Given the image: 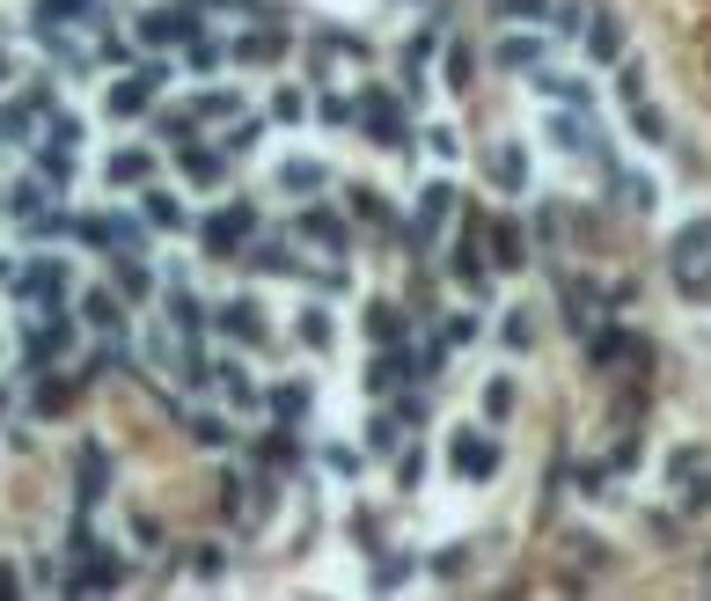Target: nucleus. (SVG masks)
<instances>
[{"label":"nucleus","instance_id":"nucleus-1","mask_svg":"<svg viewBox=\"0 0 711 601\" xmlns=\"http://www.w3.org/2000/svg\"><path fill=\"white\" fill-rule=\"evenodd\" d=\"M67 550H73V572H67L73 594H103V587H125V550L89 543V529H73Z\"/></svg>","mask_w":711,"mask_h":601},{"label":"nucleus","instance_id":"nucleus-2","mask_svg":"<svg viewBox=\"0 0 711 601\" xmlns=\"http://www.w3.org/2000/svg\"><path fill=\"white\" fill-rule=\"evenodd\" d=\"M8 294H16V300H37V308H52V300L73 294V265H67V257H30L22 272H8Z\"/></svg>","mask_w":711,"mask_h":601},{"label":"nucleus","instance_id":"nucleus-3","mask_svg":"<svg viewBox=\"0 0 711 601\" xmlns=\"http://www.w3.org/2000/svg\"><path fill=\"white\" fill-rule=\"evenodd\" d=\"M73 345H81V323L67 316V300H52L45 323H30V337H22V359H30V367H52V359H67Z\"/></svg>","mask_w":711,"mask_h":601},{"label":"nucleus","instance_id":"nucleus-4","mask_svg":"<svg viewBox=\"0 0 711 601\" xmlns=\"http://www.w3.org/2000/svg\"><path fill=\"white\" fill-rule=\"evenodd\" d=\"M668 477H675V506L690 513H711V447H675L668 455Z\"/></svg>","mask_w":711,"mask_h":601},{"label":"nucleus","instance_id":"nucleus-5","mask_svg":"<svg viewBox=\"0 0 711 601\" xmlns=\"http://www.w3.org/2000/svg\"><path fill=\"white\" fill-rule=\"evenodd\" d=\"M623 359H631V367H653V345H645L639 331H623V323H594L587 331V367H623Z\"/></svg>","mask_w":711,"mask_h":601},{"label":"nucleus","instance_id":"nucleus-6","mask_svg":"<svg viewBox=\"0 0 711 601\" xmlns=\"http://www.w3.org/2000/svg\"><path fill=\"white\" fill-rule=\"evenodd\" d=\"M447 279L470 286V300L484 294V279H492V265H484V213H470V228L455 235V249H447Z\"/></svg>","mask_w":711,"mask_h":601},{"label":"nucleus","instance_id":"nucleus-7","mask_svg":"<svg viewBox=\"0 0 711 601\" xmlns=\"http://www.w3.org/2000/svg\"><path fill=\"white\" fill-rule=\"evenodd\" d=\"M103 499H110V447L103 441H81V447H73V506L96 513Z\"/></svg>","mask_w":711,"mask_h":601},{"label":"nucleus","instance_id":"nucleus-8","mask_svg":"<svg viewBox=\"0 0 711 601\" xmlns=\"http://www.w3.org/2000/svg\"><path fill=\"white\" fill-rule=\"evenodd\" d=\"M447 462H455V477H498V441H492V433H477V425H455Z\"/></svg>","mask_w":711,"mask_h":601},{"label":"nucleus","instance_id":"nucleus-9","mask_svg":"<svg viewBox=\"0 0 711 601\" xmlns=\"http://www.w3.org/2000/svg\"><path fill=\"white\" fill-rule=\"evenodd\" d=\"M161 81H169V73H161V67H140V73H125V81H110V89H103V110H110V118H140V110L155 104V89H161Z\"/></svg>","mask_w":711,"mask_h":601},{"label":"nucleus","instance_id":"nucleus-10","mask_svg":"<svg viewBox=\"0 0 711 601\" xmlns=\"http://www.w3.org/2000/svg\"><path fill=\"white\" fill-rule=\"evenodd\" d=\"M206 249H214V257H235V249L249 243V235H257V206H243V198H235L228 213H214V220H206Z\"/></svg>","mask_w":711,"mask_h":601},{"label":"nucleus","instance_id":"nucleus-11","mask_svg":"<svg viewBox=\"0 0 711 601\" xmlns=\"http://www.w3.org/2000/svg\"><path fill=\"white\" fill-rule=\"evenodd\" d=\"M353 118L367 125V132H374V140H382V147H396V155H411V132H404V118H396V104H389V96H382V89H374L367 104H353Z\"/></svg>","mask_w":711,"mask_h":601},{"label":"nucleus","instance_id":"nucleus-12","mask_svg":"<svg viewBox=\"0 0 711 601\" xmlns=\"http://www.w3.org/2000/svg\"><path fill=\"white\" fill-rule=\"evenodd\" d=\"M191 37H198L191 8H147L140 16V45H191Z\"/></svg>","mask_w":711,"mask_h":601},{"label":"nucleus","instance_id":"nucleus-13","mask_svg":"<svg viewBox=\"0 0 711 601\" xmlns=\"http://www.w3.org/2000/svg\"><path fill=\"white\" fill-rule=\"evenodd\" d=\"M214 323H220V331H228V337H243V345H265V308H257V300H249V294L220 300V308H214Z\"/></svg>","mask_w":711,"mask_h":601},{"label":"nucleus","instance_id":"nucleus-14","mask_svg":"<svg viewBox=\"0 0 711 601\" xmlns=\"http://www.w3.org/2000/svg\"><path fill=\"white\" fill-rule=\"evenodd\" d=\"M286 45H294L286 30H249V37L228 45V59H235V67H271V59H286Z\"/></svg>","mask_w":711,"mask_h":601},{"label":"nucleus","instance_id":"nucleus-15","mask_svg":"<svg viewBox=\"0 0 711 601\" xmlns=\"http://www.w3.org/2000/svg\"><path fill=\"white\" fill-rule=\"evenodd\" d=\"M147 177H155V161H147L140 147H125V155L103 161V184H110V191H147Z\"/></svg>","mask_w":711,"mask_h":601},{"label":"nucleus","instance_id":"nucleus-16","mask_svg":"<svg viewBox=\"0 0 711 601\" xmlns=\"http://www.w3.org/2000/svg\"><path fill=\"white\" fill-rule=\"evenodd\" d=\"M177 169L198 184V191H214L220 184V169H228V155H206V147H191V140H177Z\"/></svg>","mask_w":711,"mask_h":601},{"label":"nucleus","instance_id":"nucleus-17","mask_svg":"<svg viewBox=\"0 0 711 601\" xmlns=\"http://www.w3.org/2000/svg\"><path fill=\"white\" fill-rule=\"evenodd\" d=\"M169 323H177L184 337H198V331H206V323H214V308H206V300H198L191 286L177 279V286H169Z\"/></svg>","mask_w":711,"mask_h":601},{"label":"nucleus","instance_id":"nucleus-18","mask_svg":"<svg viewBox=\"0 0 711 601\" xmlns=\"http://www.w3.org/2000/svg\"><path fill=\"white\" fill-rule=\"evenodd\" d=\"M302 235H308V243H323V249H353V228H345L330 206H308L302 213Z\"/></svg>","mask_w":711,"mask_h":601},{"label":"nucleus","instance_id":"nucleus-19","mask_svg":"<svg viewBox=\"0 0 711 601\" xmlns=\"http://www.w3.org/2000/svg\"><path fill=\"white\" fill-rule=\"evenodd\" d=\"M81 331H125V294H81Z\"/></svg>","mask_w":711,"mask_h":601},{"label":"nucleus","instance_id":"nucleus-20","mask_svg":"<svg viewBox=\"0 0 711 601\" xmlns=\"http://www.w3.org/2000/svg\"><path fill=\"white\" fill-rule=\"evenodd\" d=\"M214 382H220V396H228L235 411H257V404H265V390H257V382H249V367H235V359H220Z\"/></svg>","mask_w":711,"mask_h":601},{"label":"nucleus","instance_id":"nucleus-21","mask_svg":"<svg viewBox=\"0 0 711 601\" xmlns=\"http://www.w3.org/2000/svg\"><path fill=\"white\" fill-rule=\"evenodd\" d=\"M404 374H418V353H396V345H389V353H382V359L367 367V390H374V396H389L396 382H404Z\"/></svg>","mask_w":711,"mask_h":601},{"label":"nucleus","instance_id":"nucleus-22","mask_svg":"<svg viewBox=\"0 0 711 601\" xmlns=\"http://www.w3.org/2000/svg\"><path fill=\"white\" fill-rule=\"evenodd\" d=\"M103 0H37V30H67V22H89Z\"/></svg>","mask_w":711,"mask_h":601},{"label":"nucleus","instance_id":"nucleus-23","mask_svg":"<svg viewBox=\"0 0 711 601\" xmlns=\"http://www.w3.org/2000/svg\"><path fill=\"white\" fill-rule=\"evenodd\" d=\"M140 206H147V228H177V235L191 228V213H184V198H177V191H147Z\"/></svg>","mask_w":711,"mask_h":601},{"label":"nucleus","instance_id":"nucleus-24","mask_svg":"<svg viewBox=\"0 0 711 601\" xmlns=\"http://www.w3.org/2000/svg\"><path fill=\"white\" fill-rule=\"evenodd\" d=\"M404 331H411V323H404L396 300H374V308H367V337H374V345H404Z\"/></svg>","mask_w":711,"mask_h":601},{"label":"nucleus","instance_id":"nucleus-25","mask_svg":"<svg viewBox=\"0 0 711 601\" xmlns=\"http://www.w3.org/2000/svg\"><path fill=\"white\" fill-rule=\"evenodd\" d=\"M308 404H316V390H308V382H279V390H271V411H279V425H302Z\"/></svg>","mask_w":711,"mask_h":601},{"label":"nucleus","instance_id":"nucleus-26","mask_svg":"<svg viewBox=\"0 0 711 601\" xmlns=\"http://www.w3.org/2000/svg\"><path fill=\"white\" fill-rule=\"evenodd\" d=\"M580 37H587V59H616V52H623V22H616V16H594Z\"/></svg>","mask_w":711,"mask_h":601},{"label":"nucleus","instance_id":"nucleus-27","mask_svg":"<svg viewBox=\"0 0 711 601\" xmlns=\"http://www.w3.org/2000/svg\"><path fill=\"white\" fill-rule=\"evenodd\" d=\"M551 140L572 147V155H602V132H594V125H580V118H551Z\"/></svg>","mask_w":711,"mask_h":601},{"label":"nucleus","instance_id":"nucleus-28","mask_svg":"<svg viewBox=\"0 0 711 601\" xmlns=\"http://www.w3.org/2000/svg\"><path fill=\"white\" fill-rule=\"evenodd\" d=\"M521 257H529V243L506 220H492V272H521Z\"/></svg>","mask_w":711,"mask_h":601},{"label":"nucleus","instance_id":"nucleus-29","mask_svg":"<svg viewBox=\"0 0 711 601\" xmlns=\"http://www.w3.org/2000/svg\"><path fill=\"white\" fill-rule=\"evenodd\" d=\"M668 257H675V265H697V257H711V220H690V228L668 243Z\"/></svg>","mask_w":711,"mask_h":601},{"label":"nucleus","instance_id":"nucleus-30","mask_svg":"<svg viewBox=\"0 0 711 601\" xmlns=\"http://www.w3.org/2000/svg\"><path fill=\"white\" fill-rule=\"evenodd\" d=\"M492 177H498V191H529V155H521V147H498Z\"/></svg>","mask_w":711,"mask_h":601},{"label":"nucleus","instance_id":"nucleus-31","mask_svg":"<svg viewBox=\"0 0 711 601\" xmlns=\"http://www.w3.org/2000/svg\"><path fill=\"white\" fill-rule=\"evenodd\" d=\"M498 67H514V73L543 67V37H506V45H498Z\"/></svg>","mask_w":711,"mask_h":601},{"label":"nucleus","instance_id":"nucleus-32","mask_svg":"<svg viewBox=\"0 0 711 601\" xmlns=\"http://www.w3.org/2000/svg\"><path fill=\"white\" fill-rule=\"evenodd\" d=\"M279 191H323V161H286V169H279Z\"/></svg>","mask_w":711,"mask_h":601},{"label":"nucleus","instance_id":"nucleus-33","mask_svg":"<svg viewBox=\"0 0 711 601\" xmlns=\"http://www.w3.org/2000/svg\"><path fill=\"white\" fill-rule=\"evenodd\" d=\"M631 132H639L645 147H660V140H668V118H660V110H653V104H645V96H639V104H631Z\"/></svg>","mask_w":711,"mask_h":601},{"label":"nucleus","instance_id":"nucleus-34","mask_svg":"<svg viewBox=\"0 0 711 601\" xmlns=\"http://www.w3.org/2000/svg\"><path fill=\"white\" fill-rule=\"evenodd\" d=\"M484 418H514V374H492L484 382Z\"/></svg>","mask_w":711,"mask_h":601},{"label":"nucleus","instance_id":"nucleus-35","mask_svg":"<svg viewBox=\"0 0 711 601\" xmlns=\"http://www.w3.org/2000/svg\"><path fill=\"white\" fill-rule=\"evenodd\" d=\"M45 198H52V184L30 177V184H16V191H8V213H22V220H30V213H45Z\"/></svg>","mask_w":711,"mask_h":601},{"label":"nucleus","instance_id":"nucleus-36","mask_svg":"<svg viewBox=\"0 0 711 601\" xmlns=\"http://www.w3.org/2000/svg\"><path fill=\"white\" fill-rule=\"evenodd\" d=\"M616 191H623V206H631V213H653L660 206V184L653 177H616Z\"/></svg>","mask_w":711,"mask_h":601},{"label":"nucleus","instance_id":"nucleus-37","mask_svg":"<svg viewBox=\"0 0 711 601\" xmlns=\"http://www.w3.org/2000/svg\"><path fill=\"white\" fill-rule=\"evenodd\" d=\"M470 73H477V52H470V45H447V89L470 96Z\"/></svg>","mask_w":711,"mask_h":601},{"label":"nucleus","instance_id":"nucleus-38","mask_svg":"<svg viewBox=\"0 0 711 601\" xmlns=\"http://www.w3.org/2000/svg\"><path fill=\"white\" fill-rule=\"evenodd\" d=\"M353 213L367 220V228H389V198H382V191H367V184H353Z\"/></svg>","mask_w":711,"mask_h":601},{"label":"nucleus","instance_id":"nucleus-39","mask_svg":"<svg viewBox=\"0 0 711 601\" xmlns=\"http://www.w3.org/2000/svg\"><path fill=\"white\" fill-rule=\"evenodd\" d=\"M249 265H257V272H279V279H286V272H302V257H294L286 243H257V257H249Z\"/></svg>","mask_w":711,"mask_h":601},{"label":"nucleus","instance_id":"nucleus-40","mask_svg":"<svg viewBox=\"0 0 711 601\" xmlns=\"http://www.w3.org/2000/svg\"><path fill=\"white\" fill-rule=\"evenodd\" d=\"M367 441H374V455H396V441H404V418H396V411H382V418L367 425Z\"/></svg>","mask_w":711,"mask_h":601},{"label":"nucleus","instance_id":"nucleus-41","mask_svg":"<svg viewBox=\"0 0 711 601\" xmlns=\"http://www.w3.org/2000/svg\"><path fill=\"white\" fill-rule=\"evenodd\" d=\"M73 390H81V382H67V374H45V390H37V411H67V404H73Z\"/></svg>","mask_w":711,"mask_h":601},{"label":"nucleus","instance_id":"nucleus-42","mask_svg":"<svg viewBox=\"0 0 711 601\" xmlns=\"http://www.w3.org/2000/svg\"><path fill=\"white\" fill-rule=\"evenodd\" d=\"M498 337H506L514 353H529V345H535V323H529V308H506V331H498Z\"/></svg>","mask_w":711,"mask_h":601},{"label":"nucleus","instance_id":"nucleus-43","mask_svg":"<svg viewBox=\"0 0 711 601\" xmlns=\"http://www.w3.org/2000/svg\"><path fill=\"white\" fill-rule=\"evenodd\" d=\"M257 455H265V462H294V455H302V441L279 425V433H265V441H257Z\"/></svg>","mask_w":711,"mask_h":601},{"label":"nucleus","instance_id":"nucleus-44","mask_svg":"<svg viewBox=\"0 0 711 601\" xmlns=\"http://www.w3.org/2000/svg\"><path fill=\"white\" fill-rule=\"evenodd\" d=\"M0 140H30V104H0Z\"/></svg>","mask_w":711,"mask_h":601},{"label":"nucleus","instance_id":"nucleus-45","mask_svg":"<svg viewBox=\"0 0 711 601\" xmlns=\"http://www.w3.org/2000/svg\"><path fill=\"white\" fill-rule=\"evenodd\" d=\"M191 118H235V96H228V89H206V96L191 104Z\"/></svg>","mask_w":711,"mask_h":601},{"label":"nucleus","instance_id":"nucleus-46","mask_svg":"<svg viewBox=\"0 0 711 601\" xmlns=\"http://www.w3.org/2000/svg\"><path fill=\"white\" fill-rule=\"evenodd\" d=\"M543 96H565V104H594L587 81H557V73H543Z\"/></svg>","mask_w":711,"mask_h":601},{"label":"nucleus","instance_id":"nucleus-47","mask_svg":"<svg viewBox=\"0 0 711 601\" xmlns=\"http://www.w3.org/2000/svg\"><path fill=\"white\" fill-rule=\"evenodd\" d=\"M257 132H265V125H257V118H243V125L228 132V140H220V155H249V147H257Z\"/></svg>","mask_w":711,"mask_h":601},{"label":"nucleus","instance_id":"nucleus-48","mask_svg":"<svg viewBox=\"0 0 711 601\" xmlns=\"http://www.w3.org/2000/svg\"><path fill=\"white\" fill-rule=\"evenodd\" d=\"M191 441H198V447H228L235 433H228V425H220V418H191Z\"/></svg>","mask_w":711,"mask_h":601},{"label":"nucleus","instance_id":"nucleus-49","mask_svg":"<svg viewBox=\"0 0 711 601\" xmlns=\"http://www.w3.org/2000/svg\"><path fill=\"white\" fill-rule=\"evenodd\" d=\"M433 572H441V580H463V572H470V543H447V550H441V565H433Z\"/></svg>","mask_w":711,"mask_h":601},{"label":"nucleus","instance_id":"nucleus-50","mask_svg":"<svg viewBox=\"0 0 711 601\" xmlns=\"http://www.w3.org/2000/svg\"><path fill=\"white\" fill-rule=\"evenodd\" d=\"M302 337L316 345V353H330V316H323V308H308V316H302Z\"/></svg>","mask_w":711,"mask_h":601},{"label":"nucleus","instance_id":"nucleus-51","mask_svg":"<svg viewBox=\"0 0 711 601\" xmlns=\"http://www.w3.org/2000/svg\"><path fill=\"white\" fill-rule=\"evenodd\" d=\"M271 110H279L286 125H302V118H308V96H302V89H279V96H271Z\"/></svg>","mask_w":711,"mask_h":601},{"label":"nucleus","instance_id":"nucleus-52","mask_svg":"<svg viewBox=\"0 0 711 601\" xmlns=\"http://www.w3.org/2000/svg\"><path fill=\"white\" fill-rule=\"evenodd\" d=\"M147 286H155V279H147L140 265H118V294H125V300H147Z\"/></svg>","mask_w":711,"mask_h":601},{"label":"nucleus","instance_id":"nucleus-53","mask_svg":"<svg viewBox=\"0 0 711 601\" xmlns=\"http://www.w3.org/2000/svg\"><path fill=\"white\" fill-rule=\"evenodd\" d=\"M498 16H506V22H521V16H551V0H498Z\"/></svg>","mask_w":711,"mask_h":601},{"label":"nucleus","instance_id":"nucleus-54","mask_svg":"<svg viewBox=\"0 0 711 601\" xmlns=\"http://www.w3.org/2000/svg\"><path fill=\"white\" fill-rule=\"evenodd\" d=\"M572 484H580V499H594L609 484V470H594V462H580V470H572Z\"/></svg>","mask_w":711,"mask_h":601},{"label":"nucleus","instance_id":"nucleus-55","mask_svg":"<svg viewBox=\"0 0 711 601\" xmlns=\"http://www.w3.org/2000/svg\"><path fill=\"white\" fill-rule=\"evenodd\" d=\"M404 550H389V558H382V565H374V587H396V580H404Z\"/></svg>","mask_w":711,"mask_h":601},{"label":"nucleus","instance_id":"nucleus-56","mask_svg":"<svg viewBox=\"0 0 711 601\" xmlns=\"http://www.w3.org/2000/svg\"><path fill=\"white\" fill-rule=\"evenodd\" d=\"M198 572H206V580H220V572H228V550L206 543V550H198Z\"/></svg>","mask_w":711,"mask_h":601},{"label":"nucleus","instance_id":"nucleus-57","mask_svg":"<svg viewBox=\"0 0 711 601\" xmlns=\"http://www.w3.org/2000/svg\"><path fill=\"white\" fill-rule=\"evenodd\" d=\"M191 67L206 73V67H220V45H206V37H191Z\"/></svg>","mask_w":711,"mask_h":601},{"label":"nucleus","instance_id":"nucleus-58","mask_svg":"<svg viewBox=\"0 0 711 601\" xmlns=\"http://www.w3.org/2000/svg\"><path fill=\"white\" fill-rule=\"evenodd\" d=\"M477 337V316H447V345H470Z\"/></svg>","mask_w":711,"mask_h":601},{"label":"nucleus","instance_id":"nucleus-59","mask_svg":"<svg viewBox=\"0 0 711 601\" xmlns=\"http://www.w3.org/2000/svg\"><path fill=\"white\" fill-rule=\"evenodd\" d=\"M16 587H22V572H16V565H0V594H16Z\"/></svg>","mask_w":711,"mask_h":601},{"label":"nucleus","instance_id":"nucleus-60","mask_svg":"<svg viewBox=\"0 0 711 601\" xmlns=\"http://www.w3.org/2000/svg\"><path fill=\"white\" fill-rule=\"evenodd\" d=\"M0 81H8V52H0Z\"/></svg>","mask_w":711,"mask_h":601},{"label":"nucleus","instance_id":"nucleus-61","mask_svg":"<svg viewBox=\"0 0 711 601\" xmlns=\"http://www.w3.org/2000/svg\"><path fill=\"white\" fill-rule=\"evenodd\" d=\"M0 411H8V390H0Z\"/></svg>","mask_w":711,"mask_h":601}]
</instances>
